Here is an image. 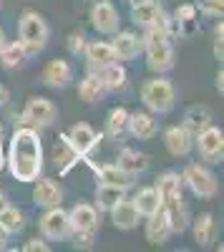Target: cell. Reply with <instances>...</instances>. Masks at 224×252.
Returning <instances> with one entry per match:
<instances>
[{
	"label": "cell",
	"mask_w": 224,
	"mask_h": 252,
	"mask_svg": "<svg viewBox=\"0 0 224 252\" xmlns=\"http://www.w3.org/2000/svg\"><path fill=\"white\" fill-rule=\"evenodd\" d=\"M129 134L139 141H149L159 134V121L151 111H134L129 114Z\"/></svg>",
	"instance_id": "17"
},
{
	"label": "cell",
	"mask_w": 224,
	"mask_h": 252,
	"mask_svg": "<svg viewBox=\"0 0 224 252\" xmlns=\"http://www.w3.org/2000/svg\"><path fill=\"white\" fill-rule=\"evenodd\" d=\"M129 134V111L124 106H113L106 116V136L124 139Z\"/></svg>",
	"instance_id": "30"
},
{
	"label": "cell",
	"mask_w": 224,
	"mask_h": 252,
	"mask_svg": "<svg viewBox=\"0 0 224 252\" xmlns=\"http://www.w3.org/2000/svg\"><path fill=\"white\" fill-rule=\"evenodd\" d=\"M164 146L167 152L176 159H184L194 152V134L189 129H184V126H169V129L164 131Z\"/></svg>",
	"instance_id": "13"
},
{
	"label": "cell",
	"mask_w": 224,
	"mask_h": 252,
	"mask_svg": "<svg viewBox=\"0 0 224 252\" xmlns=\"http://www.w3.org/2000/svg\"><path fill=\"white\" fill-rule=\"evenodd\" d=\"M146 56V68L151 73H169L176 66V51L171 46V40H151V43H144Z\"/></svg>",
	"instance_id": "9"
},
{
	"label": "cell",
	"mask_w": 224,
	"mask_h": 252,
	"mask_svg": "<svg viewBox=\"0 0 224 252\" xmlns=\"http://www.w3.org/2000/svg\"><path fill=\"white\" fill-rule=\"evenodd\" d=\"M86 35H84V31H71L68 33V38H66V46H68V53L71 56H81L84 53V48H86Z\"/></svg>",
	"instance_id": "36"
},
{
	"label": "cell",
	"mask_w": 224,
	"mask_h": 252,
	"mask_svg": "<svg viewBox=\"0 0 224 252\" xmlns=\"http://www.w3.org/2000/svg\"><path fill=\"white\" fill-rule=\"evenodd\" d=\"M68 222L76 232H84V229H96L98 232V209L91 202H78L68 209Z\"/></svg>",
	"instance_id": "18"
},
{
	"label": "cell",
	"mask_w": 224,
	"mask_h": 252,
	"mask_svg": "<svg viewBox=\"0 0 224 252\" xmlns=\"http://www.w3.org/2000/svg\"><path fill=\"white\" fill-rule=\"evenodd\" d=\"M93 174H96L98 184H111V187H121V189H131L134 187V177L126 169H121L118 164L93 166Z\"/></svg>",
	"instance_id": "21"
},
{
	"label": "cell",
	"mask_w": 224,
	"mask_h": 252,
	"mask_svg": "<svg viewBox=\"0 0 224 252\" xmlns=\"http://www.w3.org/2000/svg\"><path fill=\"white\" fill-rule=\"evenodd\" d=\"M194 5L201 15H209V18H222L224 13V0H196Z\"/></svg>",
	"instance_id": "35"
},
{
	"label": "cell",
	"mask_w": 224,
	"mask_h": 252,
	"mask_svg": "<svg viewBox=\"0 0 224 252\" xmlns=\"http://www.w3.org/2000/svg\"><path fill=\"white\" fill-rule=\"evenodd\" d=\"M10 202H8V194L3 192V189H0V209H3V207H8Z\"/></svg>",
	"instance_id": "42"
},
{
	"label": "cell",
	"mask_w": 224,
	"mask_h": 252,
	"mask_svg": "<svg viewBox=\"0 0 224 252\" xmlns=\"http://www.w3.org/2000/svg\"><path fill=\"white\" fill-rule=\"evenodd\" d=\"M23 252H51V245L43 237H33L23 245Z\"/></svg>",
	"instance_id": "37"
},
{
	"label": "cell",
	"mask_w": 224,
	"mask_h": 252,
	"mask_svg": "<svg viewBox=\"0 0 224 252\" xmlns=\"http://www.w3.org/2000/svg\"><path fill=\"white\" fill-rule=\"evenodd\" d=\"M68 240H73V247L76 250H93V245H96V229H84V232L71 229Z\"/></svg>",
	"instance_id": "34"
},
{
	"label": "cell",
	"mask_w": 224,
	"mask_h": 252,
	"mask_svg": "<svg viewBox=\"0 0 224 252\" xmlns=\"http://www.w3.org/2000/svg\"><path fill=\"white\" fill-rule=\"evenodd\" d=\"M126 192H129V189L111 187V184H98L96 187V202H93V207L98 209V212H109L116 202H121L126 197Z\"/></svg>",
	"instance_id": "29"
},
{
	"label": "cell",
	"mask_w": 224,
	"mask_h": 252,
	"mask_svg": "<svg viewBox=\"0 0 224 252\" xmlns=\"http://www.w3.org/2000/svg\"><path fill=\"white\" fill-rule=\"evenodd\" d=\"M111 48L116 53V61H134L144 51V40L134 31H116L111 35Z\"/></svg>",
	"instance_id": "14"
},
{
	"label": "cell",
	"mask_w": 224,
	"mask_h": 252,
	"mask_svg": "<svg viewBox=\"0 0 224 252\" xmlns=\"http://www.w3.org/2000/svg\"><path fill=\"white\" fill-rule=\"evenodd\" d=\"M8 101H10V91H8V86H3V83H0V106H5Z\"/></svg>",
	"instance_id": "38"
},
{
	"label": "cell",
	"mask_w": 224,
	"mask_h": 252,
	"mask_svg": "<svg viewBox=\"0 0 224 252\" xmlns=\"http://www.w3.org/2000/svg\"><path fill=\"white\" fill-rule=\"evenodd\" d=\"M129 5H136V3H144V0H126Z\"/></svg>",
	"instance_id": "44"
},
{
	"label": "cell",
	"mask_w": 224,
	"mask_h": 252,
	"mask_svg": "<svg viewBox=\"0 0 224 252\" xmlns=\"http://www.w3.org/2000/svg\"><path fill=\"white\" fill-rule=\"evenodd\" d=\"M84 58H86L88 71H101L104 66L116 61V53L111 48V40H86Z\"/></svg>",
	"instance_id": "15"
},
{
	"label": "cell",
	"mask_w": 224,
	"mask_h": 252,
	"mask_svg": "<svg viewBox=\"0 0 224 252\" xmlns=\"http://www.w3.org/2000/svg\"><path fill=\"white\" fill-rule=\"evenodd\" d=\"M118 166L126 169L131 177H139L149 169V157L144 152L134 149V146H124V149L118 152Z\"/></svg>",
	"instance_id": "25"
},
{
	"label": "cell",
	"mask_w": 224,
	"mask_h": 252,
	"mask_svg": "<svg viewBox=\"0 0 224 252\" xmlns=\"http://www.w3.org/2000/svg\"><path fill=\"white\" fill-rule=\"evenodd\" d=\"M161 8H164V5H161L159 0H144V3L131 5L129 18H131V23H134V26H139V28H149V26L154 23V18L159 15Z\"/></svg>",
	"instance_id": "28"
},
{
	"label": "cell",
	"mask_w": 224,
	"mask_h": 252,
	"mask_svg": "<svg viewBox=\"0 0 224 252\" xmlns=\"http://www.w3.org/2000/svg\"><path fill=\"white\" fill-rule=\"evenodd\" d=\"M28 51L26 46L20 43V40H8L5 48L0 51V66L8 68V71H15V68H23L26 63H28Z\"/></svg>",
	"instance_id": "27"
},
{
	"label": "cell",
	"mask_w": 224,
	"mask_h": 252,
	"mask_svg": "<svg viewBox=\"0 0 224 252\" xmlns=\"http://www.w3.org/2000/svg\"><path fill=\"white\" fill-rule=\"evenodd\" d=\"M209 124H214V116L209 111V106H204V103H194V106H189L184 111V119H181V126L184 129H189L194 136L201 131V129H207Z\"/></svg>",
	"instance_id": "24"
},
{
	"label": "cell",
	"mask_w": 224,
	"mask_h": 252,
	"mask_svg": "<svg viewBox=\"0 0 224 252\" xmlns=\"http://www.w3.org/2000/svg\"><path fill=\"white\" fill-rule=\"evenodd\" d=\"M33 204L40 207V209H48V207H56L63 202V189L60 184L51 177H38L33 182V194H30Z\"/></svg>",
	"instance_id": "12"
},
{
	"label": "cell",
	"mask_w": 224,
	"mask_h": 252,
	"mask_svg": "<svg viewBox=\"0 0 224 252\" xmlns=\"http://www.w3.org/2000/svg\"><path fill=\"white\" fill-rule=\"evenodd\" d=\"M5 43H8V38H5V31H3V28H0V51H3V48H5Z\"/></svg>",
	"instance_id": "43"
},
{
	"label": "cell",
	"mask_w": 224,
	"mask_h": 252,
	"mask_svg": "<svg viewBox=\"0 0 224 252\" xmlns=\"http://www.w3.org/2000/svg\"><path fill=\"white\" fill-rule=\"evenodd\" d=\"M60 139H63L81 159H88L96 152V146L101 141V134H96V129L88 126L86 121H76L68 131L60 134Z\"/></svg>",
	"instance_id": "7"
},
{
	"label": "cell",
	"mask_w": 224,
	"mask_h": 252,
	"mask_svg": "<svg viewBox=\"0 0 224 252\" xmlns=\"http://www.w3.org/2000/svg\"><path fill=\"white\" fill-rule=\"evenodd\" d=\"M38 229H40V235H43V240H48V242H63V240H68V235H71L68 209H63L60 204L48 207L46 212L40 215V220H38Z\"/></svg>",
	"instance_id": "6"
},
{
	"label": "cell",
	"mask_w": 224,
	"mask_h": 252,
	"mask_svg": "<svg viewBox=\"0 0 224 252\" xmlns=\"http://www.w3.org/2000/svg\"><path fill=\"white\" fill-rule=\"evenodd\" d=\"M0 8H3V0H0Z\"/></svg>",
	"instance_id": "45"
},
{
	"label": "cell",
	"mask_w": 224,
	"mask_h": 252,
	"mask_svg": "<svg viewBox=\"0 0 224 252\" xmlns=\"http://www.w3.org/2000/svg\"><path fill=\"white\" fill-rule=\"evenodd\" d=\"M134 207L139 209L141 217H149L151 212H156V209L161 207V197L156 192V187H141L139 192L134 194Z\"/></svg>",
	"instance_id": "31"
},
{
	"label": "cell",
	"mask_w": 224,
	"mask_h": 252,
	"mask_svg": "<svg viewBox=\"0 0 224 252\" xmlns=\"http://www.w3.org/2000/svg\"><path fill=\"white\" fill-rule=\"evenodd\" d=\"M109 215H111V222L116 229H136L139 227V209L134 207V202L129 197H124L121 202H116L111 209H109Z\"/></svg>",
	"instance_id": "19"
},
{
	"label": "cell",
	"mask_w": 224,
	"mask_h": 252,
	"mask_svg": "<svg viewBox=\"0 0 224 252\" xmlns=\"http://www.w3.org/2000/svg\"><path fill=\"white\" fill-rule=\"evenodd\" d=\"M78 161H81V157L71 149V146H68L63 139H60V141L53 146V164L58 166V172H60V174H68Z\"/></svg>",
	"instance_id": "32"
},
{
	"label": "cell",
	"mask_w": 224,
	"mask_h": 252,
	"mask_svg": "<svg viewBox=\"0 0 224 252\" xmlns=\"http://www.w3.org/2000/svg\"><path fill=\"white\" fill-rule=\"evenodd\" d=\"M194 149L199 152L201 161L222 164V159H224V131L219 129V126L209 124L207 129H201L194 136Z\"/></svg>",
	"instance_id": "8"
},
{
	"label": "cell",
	"mask_w": 224,
	"mask_h": 252,
	"mask_svg": "<svg viewBox=\"0 0 224 252\" xmlns=\"http://www.w3.org/2000/svg\"><path fill=\"white\" fill-rule=\"evenodd\" d=\"M214 86H217V91H219V96L224 94V73H222V68H219V73H217V78H214Z\"/></svg>",
	"instance_id": "39"
},
{
	"label": "cell",
	"mask_w": 224,
	"mask_h": 252,
	"mask_svg": "<svg viewBox=\"0 0 224 252\" xmlns=\"http://www.w3.org/2000/svg\"><path fill=\"white\" fill-rule=\"evenodd\" d=\"M181 184H184L189 192L199 199H214L217 192H219V182H217V174L204 164H187L184 172H181Z\"/></svg>",
	"instance_id": "5"
},
{
	"label": "cell",
	"mask_w": 224,
	"mask_h": 252,
	"mask_svg": "<svg viewBox=\"0 0 224 252\" xmlns=\"http://www.w3.org/2000/svg\"><path fill=\"white\" fill-rule=\"evenodd\" d=\"M144 235H146V242H151V245H164V242H169V237H171L174 232H171V224H169V217H167V212H164V207H159L156 212H151V215L146 217Z\"/></svg>",
	"instance_id": "16"
},
{
	"label": "cell",
	"mask_w": 224,
	"mask_h": 252,
	"mask_svg": "<svg viewBox=\"0 0 224 252\" xmlns=\"http://www.w3.org/2000/svg\"><path fill=\"white\" fill-rule=\"evenodd\" d=\"M0 224H3V229L8 235H18V232H23V227H26V215L20 212L18 207L8 204L0 209Z\"/></svg>",
	"instance_id": "33"
},
{
	"label": "cell",
	"mask_w": 224,
	"mask_h": 252,
	"mask_svg": "<svg viewBox=\"0 0 224 252\" xmlns=\"http://www.w3.org/2000/svg\"><path fill=\"white\" fill-rule=\"evenodd\" d=\"M58 121V106L46 98V96H30L26 101L23 111H20V126H30L35 131H43V129H51V126Z\"/></svg>",
	"instance_id": "4"
},
{
	"label": "cell",
	"mask_w": 224,
	"mask_h": 252,
	"mask_svg": "<svg viewBox=\"0 0 224 252\" xmlns=\"http://www.w3.org/2000/svg\"><path fill=\"white\" fill-rule=\"evenodd\" d=\"M8 232H5V229H3V224H0V250H5V242H8Z\"/></svg>",
	"instance_id": "41"
},
{
	"label": "cell",
	"mask_w": 224,
	"mask_h": 252,
	"mask_svg": "<svg viewBox=\"0 0 224 252\" xmlns=\"http://www.w3.org/2000/svg\"><path fill=\"white\" fill-rule=\"evenodd\" d=\"M88 20L93 31L101 35H113L116 31H121V13L111 0H93Z\"/></svg>",
	"instance_id": "10"
},
{
	"label": "cell",
	"mask_w": 224,
	"mask_h": 252,
	"mask_svg": "<svg viewBox=\"0 0 224 252\" xmlns=\"http://www.w3.org/2000/svg\"><path fill=\"white\" fill-rule=\"evenodd\" d=\"M189 227H192V232H194V242H196L199 247H212L214 235H217V222H214V215H212V212L196 215V217L189 222Z\"/></svg>",
	"instance_id": "22"
},
{
	"label": "cell",
	"mask_w": 224,
	"mask_h": 252,
	"mask_svg": "<svg viewBox=\"0 0 224 252\" xmlns=\"http://www.w3.org/2000/svg\"><path fill=\"white\" fill-rule=\"evenodd\" d=\"M40 81L46 83L48 89H56V91H63L73 83V66L71 61L66 58H51L43 71H40Z\"/></svg>",
	"instance_id": "11"
},
{
	"label": "cell",
	"mask_w": 224,
	"mask_h": 252,
	"mask_svg": "<svg viewBox=\"0 0 224 252\" xmlns=\"http://www.w3.org/2000/svg\"><path fill=\"white\" fill-rule=\"evenodd\" d=\"M5 166L10 177L23 184H33L43 174V144L35 129L20 126L13 131L5 152Z\"/></svg>",
	"instance_id": "1"
},
{
	"label": "cell",
	"mask_w": 224,
	"mask_h": 252,
	"mask_svg": "<svg viewBox=\"0 0 224 252\" xmlns=\"http://www.w3.org/2000/svg\"><path fill=\"white\" fill-rule=\"evenodd\" d=\"M18 40L26 46L28 56H38L51 40V26L38 10H26L18 20Z\"/></svg>",
	"instance_id": "3"
},
{
	"label": "cell",
	"mask_w": 224,
	"mask_h": 252,
	"mask_svg": "<svg viewBox=\"0 0 224 252\" xmlns=\"http://www.w3.org/2000/svg\"><path fill=\"white\" fill-rule=\"evenodd\" d=\"M5 169V146H3V139H0V174Z\"/></svg>",
	"instance_id": "40"
},
{
	"label": "cell",
	"mask_w": 224,
	"mask_h": 252,
	"mask_svg": "<svg viewBox=\"0 0 224 252\" xmlns=\"http://www.w3.org/2000/svg\"><path fill=\"white\" fill-rule=\"evenodd\" d=\"M171 18H174L176 35H189V33H194V28H196V23H199V10H196L194 3H181V5L171 13Z\"/></svg>",
	"instance_id": "26"
},
{
	"label": "cell",
	"mask_w": 224,
	"mask_h": 252,
	"mask_svg": "<svg viewBox=\"0 0 224 252\" xmlns=\"http://www.w3.org/2000/svg\"><path fill=\"white\" fill-rule=\"evenodd\" d=\"M78 98L86 101V103H98L106 98V89H104V81L96 71H88L84 78L78 81Z\"/></svg>",
	"instance_id": "23"
},
{
	"label": "cell",
	"mask_w": 224,
	"mask_h": 252,
	"mask_svg": "<svg viewBox=\"0 0 224 252\" xmlns=\"http://www.w3.org/2000/svg\"><path fill=\"white\" fill-rule=\"evenodd\" d=\"M101 76V81H104V89L106 94H118V91H126L129 86V71L124 68V63L121 61H113L109 63V66H104L101 71H96Z\"/></svg>",
	"instance_id": "20"
},
{
	"label": "cell",
	"mask_w": 224,
	"mask_h": 252,
	"mask_svg": "<svg viewBox=\"0 0 224 252\" xmlns=\"http://www.w3.org/2000/svg\"><path fill=\"white\" fill-rule=\"evenodd\" d=\"M141 103L154 116H164L176 106V86L167 73H154L141 83Z\"/></svg>",
	"instance_id": "2"
}]
</instances>
